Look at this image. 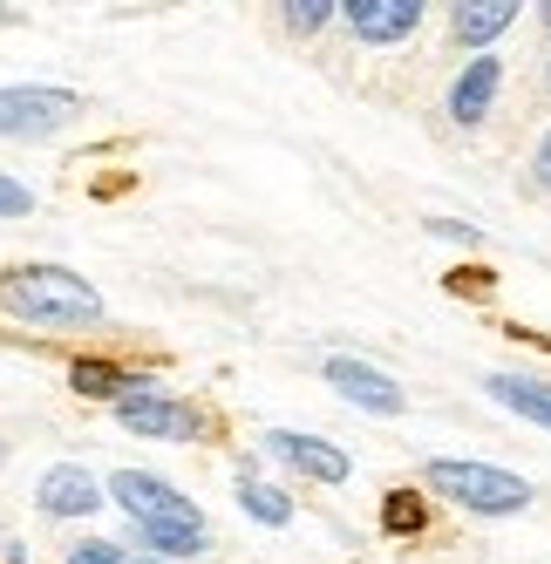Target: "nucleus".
Instances as JSON below:
<instances>
[{
  "instance_id": "nucleus-21",
  "label": "nucleus",
  "mask_w": 551,
  "mask_h": 564,
  "mask_svg": "<svg viewBox=\"0 0 551 564\" xmlns=\"http://www.w3.org/2000/svg\"><path fill=\"white\" fill-rule=\"evenodd\" d=\"M8 564H28V551H21V544H8Z\"/></svg>"
},
{
  "instance_id": "nucleus-17",
  "label": "nucleus",
  "mask_w": 551,
  "mask_h": 564,
  "mask_svg": "<svg viewBox=\"0 0 551 564\" xmlns=\"http://www.w3.org/2000/svg\"><path fill=\"white\" fill-rule=\"evenodd\" d=\"M21 212H34V197L14 177H0V218H21Z\"/></svg>"
},
{
  "instance_id": "nucleus-9",
  "label": "nucleus",
  "mask_w": 551,
  "mask_h": 564,
  "mask_svg": "<svg viewBox=\"0 0 551 564\" xmlns=\"http://www.w3.org/2000/svg\"><path fill=\"white\" fill-rule=\"evenodd\" d=\"M34 503H42L48 517H89V510L102 503V490H96V476H89V469L55 463V469L42 476V490H34Z\"/></svg>"
},
{
  "instance_id": "nucleus-20",
  "label": "nucleus",
  "mask_w": 551,
  "mask_h": 564,
  "mask_svg": "<svg viewBox=\"0 0 551 564\" xmlns=\"http://www.w3.org/2000/svg\"><path fill=\"white\" fill-rule=\"evenodd\" d=\"M531 177H538V191H551V137H544L538 156H531Z\"/></svg>"
},
{
  "instance_id": "nucleus-2",
  "label": "nucleus",
  "mask_w": 551,
  "mask_h": 564,
  "mask_svg": "<svg viewBox=\"0 0 551 564\" xmlns=\"http://www.w3.org/2000/svg\"><path fill=\"white\" fill-rule=\"evenodd\" d=\"M0 306L34 319V327H96L102 319V300L83 272L68 265H21L0 279Z\"/></svg>"
},
{
  "instance_id": "nucleus-4",
  "label": "nucleus",
  "mask_w": 551,
  "mask_h": 564,
  "mask_svg": "<svg viewBox=\"0 0 551 564\" xmlns=\"http://www.w3.org/2000/svg\"><path fill=\"white\" fill-rule=\"evenodd\" d=\"M75 116H83V96H68V89H42V83H28V89H0V137L42 143V137L68 130Z\"/></svg>"
},
{
  "instance_id": "nucleus-1",
  "label": "nucleus",
  "mask_w": 551,
  "mask_h": 564,
  "mask_svg": "<svg viewBox=\"0 0 551 564\" xmlns=\"http://www.w3.org/2000/svg\"><path fill=\"white\" fill-rule=\"evenodd\" d=\"M109 497L130 510V523H137V538H143V544L171 551V557L205 551V517H198V503H191L184 490H171L164 476L116 469V476H109Z\"/></svg>"
},
{
  "instance_id": "nucleus-11",
  "label": "nucleus",
  "mask_w": 551,
  "mask_h": 564,
  "mask_svg": "<svg viewBox=\"0 0 551 564\" xmlns=\"http://www.w3.org/2000/svg\"><path fill=\"white\" fill-rule=\"evenodd\" d=\"M510 21H518V0H463L456 8V42L463 48H490Z\"/></svg>"
},
{
  "instance_id": "nucleus-23",
  "label": "nucleus",
  "mask_w": 551,
  "mask_h": 564,
  "mask_svg": "<svg viewBox=\"0 0 551 564\" xmlns=\"http://www.w3.org/2000/svg\"><path fill=\"white\" fill-rule=\"evenodd\" d=\"M0 14H8V8H0Z\"/></svg>"
},
{
  "instance_id": "nucleus-5",
  "label": "nucleus",
  "mask_w": 551,
  "mask_h": 564,
  "mask_svg": "<svg viewBox=\"0 0 551 564\" xmlns=\"http://www.w3.org/2000/svg\"><path fill=\"white\" fill-rule=\"evenodd\" d=\"M266 449L280 456L287 469H300V476H313V482H347L354 476V456L347 449H334L327 435H300V429H272L266 435Z\"/></svg>"
},
{
  "instance_id": "nucleus-15",
  "label": "nucleus",
  "mask_w": 551,
  "mask_h": 564,
  "mask_svg": "<svg viewBox=\"0 0 551 564\" xmlns=\"http://www.w3.org/2000/svg\"><path fill=\"white\" fill-rule=\"evenodd\" d=\"M381 523H388V531H422V497L415 490H396V497H388V510H381Z\"/></svg>"
},
{
  "instance_id": "nucleus-22",
  "label": "nucleus",
  "mask_w": 551,
  "mask_h": 564,
  "mask_svg": "<svg viewBox=\"0 0 551 564\" xmlns=\"http://www.w3.org/2000/svg\"><path fill=\"white\" fill-rule=\"evenodd\" d=\"M538 21H544V28H551V0H544V8H538Z\"/></svg>"
},
{
  "instance_id": "nucleus-18",
  "label": "nucleus",
  "mask_w": 551,
  "mask_h": 564,
  "mask_svg": "<svg viewBox=\"0 0 551 564\" xmlns=\"http://www.w3.org/2000/svg\"><path fill=\"white\" fill-rule=\"evenodd\" d=\"M68 564H123V551H116V544H75Z\"/></svg>"
},
{
  "instance_id": "nucleus-16",
  "label": "nucleus",
  "mask_w": 551,
  "mask_h": 564,
  "mask_svg": "<svg viewBox=\"0 0 551 564\" xmlns=\"http://www.w3.org/2000/svg\"><path fill=\"white\" fill-rule=\"evenodd\" d=\"M327 14H341L334 0H293V8H287V28H293V34H313V28H327Z\"/></svg>"
},
{
  "instance_id": "nucleus-12",
  "label": "nucleus",
  "mask_w": 551,
  "mask_h": 564,
  "mask_svg": "<svg viewBox=\"0 0 551 564\" xmlns=\"http://www.w3.org/2000/svg\"><path fill=\"white\" fill-rule=\"evenodd\" d=\"M510 415H525V422H538V429H551V381H531V375H490L484 381Z\"/></svg>"
},
{
  "instance_id": "nucleus-13",
  "label": "nucleus",
  "mask_w": 551,
  "mask_h": 564,
  "mask_svg": "<svg viewBox=\"0 0 551 564\" xmlns=\"http://www.w3.org/2000/svg\"><path fill=\"white\" fill-rule=\"evenodd\" d=\"M239 503H246L259 523H293V497L272 490V482H259V476H239Z\"/></svg>"
},
{
  "instance_id": "nucleus-10",
  "label": "nucleus",
  "mask_w": 551,
  "mask_h": 564,
  "mask_svg": "<svg viewBox=\"0 0 551 564\" xmlns=\"http://www.w3.org/2000/svg\"><path fill=\"white\" fill-rule=\"evenodd\" d=\"M497 83H504V62L497 55H477L456 83H450V116L456 123H484L490 102H497Z\"/></svg>"
},
{
  "instance_id": "nucleus-7",
  "label": "nucleus",
  "mask_w": 551,
  "mask_h": 564,
  "mask_svg": "<svg viewBox=\"0 0 551 564\" xmlns=\"http://www.w3.org/2000/svg\"><path fill=\"white\" fill-rule=\"evenodd\" d=\"M327 381L354 401V409H368V415H402V388L388 381L381 368H368V360H327Z\"/></svg>"
},
{
  "instance_id": "nucleus-3",
  "label": "nucleus",
  "mask_w": 551,
  "mask_h": 564,
  "mask_svg": "<svg viewBox=\"0 0 551 564\" xmlns=\"http://www.w3.org/2000/svg\"><path fill=\"white\" fill-rule=\"evenodd\" d=\"M422 476H429V490H436V497H450V503H463V510H477V517H518V510H531V482L510 476V469H497V463H456V456H436Z\"/></svg>"
},
{
  "instance_id": "nucleus-14",
  "label": "nucleus",
  "mask_w": 551,
  "mask_h": 564,
  "mask_svg": "<svg viewBox=\"0 0 551 564\" xmlns=\"http://www.w3.org/2000/svg\"><path fill=\"white\" fill-rule=\"evenodd\" d=\"M75 388H83V394H116V401H130V394H150L143 381H123L116 368H102V360H75Z\"/></svg>"
},
{
  "instance_id": "nucleus-8",
  "label": "nucleus",
  "mask_w": 551,
  "mask_h": 564,
  "mask_svg": "<svg viewBox=\"0 0 551 564\" xmlns=\"http://www.w3.org/2000/svg\"><path fill=\"white\" fill-rule=\"evenodd\" d=\"M116 422L123 429H137V435H198V415L191 409H177V401H164V394H130V401H116Z\"/></svg>"
},
{
  "instance_id": "nucleus-19",
  "label": "nucleus",
  "mask_w": 551,
  "mask_h": 564,
  "mask_svg": "<svg viewBox=\"0 0 551 564\" xmlns=\"http://www.w3.org/2000/svg\"><path fill=\"white\" fill-rule=\"evenodd\" d=\"M429 231H436V238H456V246H469V238H477V225H463V218H429Z\"/></svg>"
},
{
  "instance_id": "nucleus-6",
  "label": "nucleus",
  "mask_w": 551,
  "mask_h": 564,
  "mask_svg": "<svg viewBox=\"0 0 551 564\" xmlns=\"http://www.w3.org/2000/svg\"><path fill=\"white\" fill-rule=\"evenodd\" d=\"M347 28L361 34V42L388 48V42H409L415 21H422V0H347Z\"/></svg>"
}]
</instances>
